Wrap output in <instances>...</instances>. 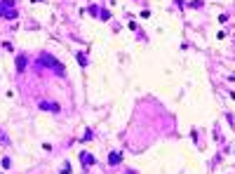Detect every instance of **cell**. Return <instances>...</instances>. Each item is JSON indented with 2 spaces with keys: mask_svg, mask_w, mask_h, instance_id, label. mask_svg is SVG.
<instances>
[{
  "mask_svg": "<svg viewBox=\"0 0 235 174\" xmlns=\"http://www.w3.org/2000/svg\"><path fill=\"white\" fill-rule=\"evenodd\" d=\"M40 111H49V113H59L61 106L57 101H40Z\"/></svg>",
  "mask_w": 235,
  "mask_h": 174,
  "instance_id": "2",
  "label": "cell"
},
{
  "mask_svg": "<svg viewBox=\"0 0 235 174\" xmlns=\"http://www.w3.org/2000/svg\"><path fill=\"white\" fill-rule=\"evenodd\" d=\"M101 12V19H111V12H108V10H99Z\"/></svg>",
  "mask_w": 235,
  "mask_h": 174,
  "instance_id": "9",
  "label": "cell"
},
{
  "mask_svg": "<svg viewBox=\"0 0 235 174\" xmlns=\"http://www.w3.org/2000/svg\"><path fill=\"white\" fill-rule=\"evenodd\" d=\"M80 160H82V165L85 167H92L97 160H94V155L92 153H87V151H80Z\"/></svg>",
  "mask_w": 235,
  "mask_h": 174,
  "instance_id": "3",
  "label": "cell"
},
{
  "mask_svg": "<svg viewBox=\"0 0 235 174\" xmlns=\"http://www.w3.org/2000/svg\"><path fill=\"white\" fill-rule=\"evenodd\" d=\"M120 162H122V153H120V151H111V153H108V165L115 167V165H120Z\"/></svg>",
  "mask_w": 235,
  "mask_h": 174,
  "instance_id": "4",
  "label": "cell"
},
{
  "mask_svg": "<svg viewBox=\"0 0 235 174\" xmlns=\"http://www.w3.org/2000/svg\"><path fill=\"white\" fill-rule=\"evenodd\" d=\"M78 61H80V64H82V66H87V57H85V54H82V52H78Z\"/></svg>",
  "mask_w": 235,
  "mask_h": 174,
  "instance_id": "8",
  "label": "cell"
},
{
  "mask_svg": "<svg viewBox=\"0 0 235 174\" xmlns=\"http://www.w3.org/2000/svg\"><path fill=\"white\" fill-rule=\"evenodd\" d=\"M38 66H42V68H45V66H47V68H52V71L57 73V75H64V68H66L61 61H57L52 54H47V52L38 57Z\"/></svg>",
  "mask_w": 235,
  "mask_h": 174,
  "instance_id": "1",
  "label": "cell"
},
{
  "mask_svg": "<svg viewBox=\"0 0 235 174\" xmlns=\"http://www.w3.org/2000/svg\"><path fill=\"white\" fill-rule=\"evenodd\" d=\"M3 49H7V52H14V47H12L10 42H3Z\"/></svg>",
  "mask_w": 235,
  "mask_h": 174,
  "instance_id": "10",
  "label": "cell"
},
{
  "mask_svg": "<svg viewBox=\"0 0 235 174\" xmlns=\"http://www.w3.org/2000/svg\"><path fill=\"white\" fill-rule=\"evenodd\" d=\"M26 71V57H16V73Z\"/></svg>",
  "mask_w": 235,
  "mask_h": 174,
  "instance_id": "5",
  "label": "cell"
},
{
  "mask_svg": "<svg viewBox=\"0 0 235 174\" xmlns=\"http://www.w3.org/2000/svg\"><path fill=\"white\" fill-rule=\"evenodd\" d=\"M0 165H3L5 169H10V167H12V160H10V158H3V160H0Z\"/></svg>",
  "mask_w": 235,
  "mask_h": 174,
  "instance_id": "7",
  "label": "cell"
},
{
  "mask_svg": "<svg viewBox=\"0 0 235 174\" xmlns=\"http://www.w3.org/2000/svg\"><path fill=\"white\" fill-rule=\"evenodd\" d=\"M0 16H7V19H16V16H19V12H16V10H3V12H0Z\"/></svg>",
  "mask_w": 235,
  "mask_h": 174,
  "instance_id": "6",
  "label": "cell"
}]
</instances>
